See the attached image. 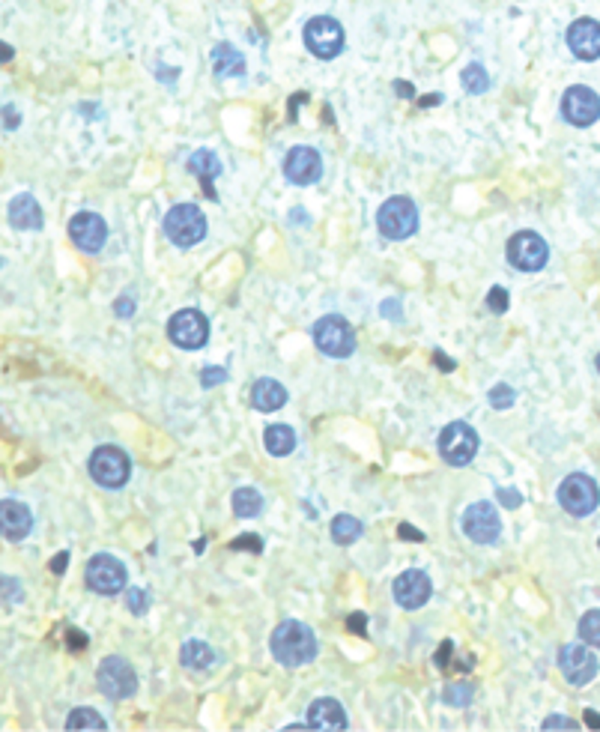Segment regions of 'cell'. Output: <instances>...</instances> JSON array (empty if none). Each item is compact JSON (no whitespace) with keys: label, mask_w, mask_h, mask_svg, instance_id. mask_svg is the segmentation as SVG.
I'll return each instance as SVG.
<instances>
[{"label":"cell","mask_w":600,"mask_h":732,"mask_svg":"<svg viewBox=\"0 0 600 732\" xmlns=\"http://www.w3.org/2000/svg\"><path fill=\"white\" fill-rule=\"evenodd\" d=\"M347 625H350V631H355V634H359V637L368 634V628H364V613H353V616L347 619Z\"/></svg>","instance_id":"obj_43"},{"label":"cell","mask_w":600,"mask_h":732,"mask_svg":"<svg viewBox=\"0 0 600 732\" xmlns=\"http://www.w3.org/2000/svg\"><path fill=\"white\" fill-rule=\"evenodd\" d=\"M188 171H192L200 183H204V192L209 197H216V188H213V180L221 174V162L213 150H197L192 159H188Z\"/></svg>","instance_id":"obj_24"},{"label":"cell","mask_w":600,"mask_h":732,"mask_svg":"<svg viewBox=\"0 0 600 732\" xmlns=\"http://www.w3.org/2000/svg\"><path fill=\"white\" fill-rule=\"evenodd\" d=\"M87 586L99 595H114L126 586V568L123 562L108 557V553H99L90 562H87Z\"/></svg>","instance_id":"obj_14"},{"label":"cell","mask_w":600,"mask_h":732,"mask_svg":"<svg viewBox=\"0 0 600 732\" xmlns=\"http://www.w3.org/2000/svg\"><path fill=\"white\" fill-rule=\"evenodd\" d=\"M514 401H517V392L511 389V386L499 383V386H493V389H490V404H493L496 409H508Z\"/></svg>","instance_id":"obj_34"},{"label":"cell","mask_w":600,"mask_h":732,"mask_svg":"<svg viewBox=\"0 0 600 732\" xmlns=\"http://www.w3.org/2000/svg\"><path fill=\"white\" fill-rule=\"evenodd\" d=\"M251 404L260 409V413H272V409L287 404V389L272 377H263V380L254 383L251 389Z\"/></svg>","instance_id":"obj_23"},{"label":"cell","mask_w":600,"mask_h":732,"mask_svg":"<svg viewBox=\"0 0 600 732\" xmlns=\"http://www.w3.org/2000/svg\"><path fill=\"white\" fill-rule=\"evenodd\" d=\"M496 499L502 503L505 508H517L520 503H523V493L514 491V487H502V491H496Z\"/></svg>","instance_id":"obj_37"},{"label":"cell","mask_w":600,"mask_h":732,"mask_svg":"<svg viewBox=\"0 0 600 732\" xmlns=\"http://www.w3.org/2000/svg\"><path fill=\"white\" fill-rule=\"evenodd\" d=\"M96 682H99V691H102L108 700H129V696L138 691V673L126 658H120V654L99 663Z\"/></svg>","instance_id":"obj_4"},{"label":"cell","mask_w":600,"mask_h":732,"mask_svg":"<svg viewBox=\"0 0 600 732\" xmlns=\"http://www.w3.org/2000/svg\"><path fill=\"white\" fill-rule=\"evenodd\" d=\"M164 237H168L174 246H180V249L197 246V242L206 237V216H204V209L195 207V204L174 207L171 213L164 216Z\"/></svg>","instance_id":"obj_2"},{"label":"cell","mask_w":600,"mask_h":732,"mask_svg":"<svg viewBox=\"0 0 600 732\" xmlns=\"http://www.w3.org/2000/svg\"><path fill=\"white\" fill-rule=\"evenodd\" d=\"M263 508V496L260 491H254V487H239L237 493H233V515L237 517H254L260 515Z\"/></svg>","instance_id":"obj_29"},{"label":"cell","mask_w":600,"mask_h":732,"mask_svg":"<svg viewBox=\"0 0 600 732\" xmlns=\"http://www.w3.org/2000/svg\"><path fill=\"white\" fill-rule=\"evenodd\" d=\"M437 362H439V368H448V371L454 368V362H451V359H446V356H439V353H437Z\"/></svg>","instance_id":"obj_51"},{"label":"cell","mask_w":600,"mask_h":732,"mask_svg":"<svg viewBox=\"0 0 600 732\" xmlns=\"http://www.w3.org/2000/svg\"><path fill=\"white\" fill-rule=\"evenodd\" d=\"M383 314L388 320H397L400 317V302H397V299H385V302H383Z\"/></svg>","instance_id":"obj_45"},{"label":"cell","mask_w":600,"mask_h":732,"mask_svg":"<svg viewBox=\"0 0 600 732\" xmlns=\"http://www.w3.org/2000/svg\"><path fill=\"white\" fill-rule=\"evenodd\" d=\"M225 377H227V371H225V368H204V380H200V383H204L206 389H209V386L225 383Z\"/></svg>","instance_id":"obj_39"},{"label":"cell","mask_w":600,"mask_h":732,"mask_svg":"<svg viewBox=\"0 0 600 732\" xmlns=\"http://www.w3.org/2000/svg\"><path fill=\"white\" fill-rule=\"evenodd\" d=\"M430 595H433V583H430V577L425 571H404L395 580V601L400 607H406V610H418V607H425L430 601Z\"/></svg>","instance_id":"obj_18"},{"label":"cell","mask_w":600,"mask_h":732,"mask_svg":"<svg viewBox=\"0 0 600 732\" xmlns=\"http://www.w3.org/2000/svg\"><path fill=\"white\" fill-rule=\"evenodd\" d=\"M332 538H335V545H353V541L362 538V520H355L353 515H338L332 520Z\"/></svg>","instance_id":"obj_28"},{"label":"cell","mask_w":600,"mask_h":732,"mask_svg":"<svg viewBox=\"0 0 600 732\" xmlns=\"http://www.w3.org/2000/svg\"><path fill=\"white\" fill-rule=\"evenodd\" d=\"M305 48L320 60L338 58L341 48H343V27L329 16L311 18L305 25Z\"/></svg>","instance_id":"obj_7"},{"label":"cell","mask_w":600,"mask_h":732,"mask_svg":"<svg viewBox=\"0 0 600 732\" xmlns=\"http://www.w3.org/2000/svg\"><path fill=\"white\" fill-rule=\"evenodd\" d=\"M559 503L568 515L574 517H585L592 515L595 508L600 505V487L588 479L583 472H574L568 475L562 484H559Z\"/></svg>","instance_id":"obj_6"},{"label":"cell","mask_w":600,"mask_h":732,"mask_svg":"<svg viewBox=\"0 0 600 732\" xmlns=\"http://www.w3.org/2000/svg\"><path fill=\"white\" fill-rule=\"evenodd\" d=\"M42 207L37 204L33 195H18L9 204V225L16 230H39L42 228Z\"/></svg>","instance_id":"obj_22"},{"label":"cell","mask_w":600,"mask_h":732,"mask_svg":"<svg viewBox=\"0 0 600 732\" xmlns=\"http://www.w3.org/2000/svg\"><path fill=\"white\" fill-rule=\"evenodd\" d=\"M580 637L588 642V646L600 649V610H588V613L580 619Z\"/></svg>","instance_id":"obj_32"},{"label":"cell","mask_w":600,"mask_h":732,"mask_svg":"<svg viewBox=\"0 0 600 732\" xmlns=\"http://www.w3.org/2000/svg\"><path fill=\"white\" fill-rule=\"evenodd\" d=\"M114 312H117L120 317H132V312H135V302H132L129 296H120L117 302H114Z\"/></svg>","instance_id":"obj_42"},{"label":"cell","mask_w":600,"mask_h":732,"mask_svg":"<svg viewBox=\"0 0 600 732\" xmlns=\"http://www.w3.org/2000/svg\"><path fill=\"white\" fill-rule=\"evenodd\" d=\"M376 228L385 239H409L418 230V209L409 197H388L376 213Z\"/></svg>","instance_id":"obj_3"},{"label":"cell","mask_w":600,"mask_h":732,"mask_svg":"<svg viewBox=\"0 0 600 732\" xmlns=\"http://www.w3.org/2000/svg\"><path fill=\"white\" fill-rule=\"evenodd\" d=\"M168 335L176 347L183 350H200L209 341V320L197 308H183L168 324Z\"/></svg>","instance_id":"obj_11"},{"label":"cell","mask_w":600,"mask_h":732,"mask_svg":"<svg viewBox=\"0 0 600 732\" xmlns=\"http://www.w3.org/2000/svg\"><path fill=\"white\" fill-rule=\"evenodd\" d=\"M9 58H13V51H9V46L0 42V60H9Z\"/></svg>","instance_id":"obj_52"},{"label":"cell","mask_w":600,"mask_h":732,"mask_svg":"<svg viewBox=\"0 0 600 732\" xmlns=\"http://www.w3.org/2000/svg\"><path fill=\"white\" fill-rule=\"evenodd\" d=\"M263 446L269 449V454L275 458H284V454H290L296 449V434L290 425H269L263 434Z\"/></svg>","instance_id":"obj_26"},{"label":"cell","mask_w":600,"mask_h":732,"mask_svg":"<svg viewBox=\"0 0 600 732\" xmlns=\"http://www.w3.org/2000/svg\"><path fill=\"white\" fill-rule=\"evenodd\" d=\"M585 724H588V727H595V729H600V715L585 712Z\"/></svg>","instance_id":"obj_49"},{"label":"cell","mask_w":600,"mask_h":732,"mask_svg":"<svg viewBox=\"0 0 600 732\" xmlns=\"http://www.w3.org/2000/svg\"><path fill=\"white\" fill-rule=\"evenodd\" d=\"M314 344L320 353H326L332 359H347L355 350V335L353 326L338 314H329L323 320H317L314 326Z\"/></svg>","instance_id":"obj_5"},{"label":"cell","mask_w":600,"mask_h":732,"mask_svg":"<svg viewBox=\"0 0 600 732\" xmlns=\"http://www.w3.org/2000/svg\"><path fill=\"white\" fill-rule=\"evenodd\" d=\"M230 547L233 550H251V553H260L263 550V541L258 536H239V538H233L230 541Z\"/></svg>","instance_id":"obj_36"},{"label":"cell","mask_w":600,"mask_h":732,"mask_svg":"<svg viewBox=\"0 0 600 732\" xmlns=\"http://www.w3.org/2000/svg\"><path fill=\"white\" fill-rule=\"evenodd\" d=\"M308 727L311 729H320V732H343L350 727L347 720V712H343V705L338 700H332V696H323V700H314L308 708Z\"/></svg>","instance_id":"obj_20"},{"label":"cell","mask_w":600,"mask_h":732,"mask_svg":"<svg viewBox=\"0 0 600 732\" xmlns=\"http://www.w3.org/2000/svg\"><path fill=\"white\" fill-rule=\"evenodd\" d=\"M543 729H576L571 717H547L543 720Z\"/></svg>","instance_id":"obj_41"},{"label":"cell","mask_w":600,"mask_h":732,"mask_svg":"<svg viewBox=\"0 0 600 732\" xmlns=\"http://www.w3.org/2000/svg\"><path fill=\"white\" fill-rule=\"evenodd\" d=\"M72 649H84V634H78V631H72Z\"/></svg>","instance_id":"obj_50"},{"label":"cell","mask_w":600,"mask_h":732,"mask_svg":"<svg viewBox=\"0 0 600 732\" xmlns=\"http://www.w3.org/2000/svg\"><path fill=\"white\" fill-rule=\"evenodd\" d=\"M481 440H478L475 428H469L466 421H451V425L439 434V451L451 467H466L475 454Z\"/></svg>","instance_id":"obj_9"},{"label":"cell","mask_w":600,"mask_h":732,"mask_svg":"<svg viewBox=\"0 0 600 732\" xmlns=\"http://www.w3.org/2000/svg\"><path fill=\"white\" fill-rule=\"evenodd\" d=\"M272 654L284 667H305L317 658V637L305 622L296 619H284L281 625L272 631Z\"/></svg>","instance_id":"obj_1"},{"label":"cell","mask_w":600,"mask_h":732,"mask_svg":"<svg viewBox=\"0 0 600 732\" xmlns=\"http://www.w3.org/2000/svg\"><path fill=\"white\" fill-rule=\"evenodd\" d=\"M395 90H397L400 96H404V99H413V93H416V90H413V84H409V81H395Z\"/></svg>","instance_id":"obj_47"},{"label":"cell","mask_w":600,"mask_h":732,"mask_svg":"<svg viewBox=\"0 0 600 732\" xmlns=\"http://www.w3.org/2000/svg\"><path fill=\"white\" fill-rule=\"evenodd\" d=\"M30 526L33 517L25 503H18V499H4L0 503V536L6 541H21L30 532Z\"/></svg>","instance_id":"obj_21"},{"label":"cell","mask_w":600,"mask_h":732,"mask_svg":"<svg viewBox=\"0 0 600 732\" xmlns=\"http://www.w3.org/2000/svg\"><path fill=\"white\" fill-rule=\"evenodd\" d=\"M213 69L218 79H227V75H242L246 72V58L237 51V48H230L227 42H221V46L213 48Z\"/></svg>","instance_id":"obj_25"},{"label":"cell","mask_w":600,"mask_h":732,"mask_svg":"<svg viewBox=\"0 0 600 732\" xmlns=\"http://www.w3.org/2000/svg\"><path fill=\"white\" fill-rule=\"evenodd\" d=\"M487 308H490L493 314H505L508 312V291H505V287H493V291L487 293Z\"/></svg>","instance_id":"obj_35"},{"label":"cell","mask_w":600,"mask_h":732,"mask_svg":"<svg viewBox=\"0 0 600 732\" xmlns=\"http://www.w3.org/2000/svg\"><path fill=\"white\" fill-rule=\"evenodd\" d=\"M562 114L568 123L574 126H592L600 120V96L592 90V87H583V84H574L568 87V93L562 99Z\"/></svg>","instance_id":"obj_12"},{"label":"cell","mask_w":600,"mask_h":732,"mask_svg":"<svg viewBox=\"0 0 600 732\" xmlns=\"http://www.w3.org/2000/svg\"><path fill=\"white\" fill-rule=\"evenodd\" d=\"M66 729H108V724L99 717L93 708H75V712L66 717Z\"/></svg>","instance_id":"obj_31"},{"label":"cell","mask_w":600,"mask_h":732,"mask_svg":"<svg viewBox=\"0 0 600 732\" xmlns=\"http://www.w3.org/2000/svg\"><path fill=\"white\" fill-rule=\"evenodd\" d=\"M284 176L293 186H314L323 176V159L314 147H293L284 159Z\"/></svg>","instance_id":"obj_16"},{"label":"cell","mask_w":600,"mask_h":732,"mask_svg":"<svg viewBox=\"0 0 600 732\" xmlns=\"http://www.w3.org/2000/svg\"><path fill=\"white\" fill-rule=\"evenodd\" d=\"M397 536L400 538H409V541H425V532H418V529H413L409 524H400V529H397Z\"/></svg>","instance_id":"obj_44"},{"label":"cell","mask_w":600,"mask_h":732,"mask_svg":"<svg viewBox=\"0 0 600 732\" xmlns=\"http://www.w3.org/2000/svg\"><path fill=\"white\" fill-rule=\"evenodd\" d=\"M559 667L564 673V679L580 687V684H588L595 679L600 663H597L592 649L580 646V642H568V646L559 649Z\"/></svg>","instance_id":"obj_15"},{"label":"cell","mask_w":600,"mask_h":732,"mask_svg":"<svg viewBox=\"0 0 600 732\" xmlns=\"http://www.w3.org/2000/svg\"><path fill=\"white\" fill-rule=\"evenodd\" d=\"M132 463L123 449L117 446H99L90 454V475L96 484L102 487H123L129 482Z\"/></svg>","instance_id":"obj_8"},{"label":"cell","mask_w":600,"mask_h":732,"mask_svg":"<svg viewBox=\"0 0 600 732\" xmlns=\"http://www.w3.org/2000/svg\"><path fill=\"white\" fill-rule=\"evenodd\" d=\"M129 610H132V613H138V616L147 613V592H143V589H129Z\"/></svg>","instance_id":"obj_38"},{"label":"cell","mask_w":600,"mask_h":732,"mask_svg":"<svg viewBox=\"0 0 600 732\" xmlns=\"http://www.w3.org/2000/svg\"><path fill=\"white\" fill-rule=\"evenodd\" d=\"M421 105H439V96H427V99H421Z\"/></svg>","instance_id":"obj_53"},{"label":"cell","mask_w":600,"mask_h":732,"mask_svg":"<svg viewBox=\"0 0 600 732\" xmlns=\"http://www.w3.org/2000/svg\"><path fill=\"white\" fill-rule=\"evenodd\" d=\"M597 371H600V353H597Z\"/></svg>","instance_id":"obj_54"},{"label":"cell","mask_w":600,"mask_h":732,"mask_svg":"<svg viewBox=\"0 0 600 732\" xmlns=\"http://www.w3.org/2000/svg\"><path fill=\"white\" fill-rule=\"evenodd\" d=\"M69 237L81 251L96 254V251H102L108 239V225H105V218L96 213H78L69 221Z\"/></svg>","instance_id":"obj_17"},{"label":"cell","mask_w":600,"mask_h":732,"mask_svg":"<svg viewBox=\"0 0 600 732\" xmlns=\"http://www.w3.org/2000/svg\"><path fill=\"white\" fill-rule=\"evenodd\" d=\"M463 532L466 538H472L475 545H493L502 536V520L496 515L493 503H475L466 508L463 515Z\"/></svg>","instance_id":"obj_13"},{"label":"cell","mask_w":600,"mask_h":732,"mask_svg":"<svg viewBox=\"0 0 600 732\" xmlns=\"http://www.w3.org/2000/svg\"><path fill=\"white\" fill-rule=\"evenodd\" d=\"M460 84H463V90L466 93H487L490 90V75L484 72V66L481 63H469L463 69V75H460Z\"/></svg>","instance_id":"obj_30"},{"label":"cell","mask_w":600,"mask_h":732,"mask_svg":"<svg viewBox=\"0 0 600 732\" xmlns=\"http://www.w3.org/2000/svg\"><path fill=\"white\" fill-rule=\"evenodd\" d=\"M442 700H446L448 705H458V708H463V705H469L472 703V684H451L446 694H442Z\"/></svg>","instance_id":"obj_33"},{"label":"cell","mask_w":600,"mask_h":732,"mask_svg":"<svg viewBox=\"0 0 600 732\" xmlns=\"http://www.w3.org/2000/svg\"><path fill=\"white\" fill-rule=\"evenodd\" d=\"M4 120H6V126H9V129L21 123V117H16V108H4Z\"/></svg>","instance_id":"obj_48"},{"label":"cell","mask_w":600,"mask_h":732,"mask_svg":"<svg viewBox=\"0 0 600 732\" xmlns=\"http://www.w3.org/2000/svg\"><path fill=\"white\" fill-rule=\"evenodd\" d=\"M508 260L523 272H538L550 260V246L535 230H520V234L508 239Z\"/></svg>","instance_id":"obj_10"},{"label":"cell","mask_w":600,"mask_h":732,"mask_svg":"<svg viewBox=\"0 0 600 732\" xmlns=\"http://www.w3.org/2000/svg\"><path fill=\"white\" fill-rule=\"evenodd\" d=\"M180 661H183V667L188 670H209L216 663V652L206 646V642H200V640H188L183 652H180Z\"/></svg>","instance_id":"obj_27"},{"label":"cell","mask_w":600,"mask_h":732,"mask_svg":"<svg viewBox=\"0 0 600 732\" xmlns=\"http://www.w3.org/2000/svg\"><path fill=\"white\" fill-rule=\"evenodd\" d=\"M568 48L580 60L600 58V25L595 18H576L568 27Z\"/></svg>","instance_id":"obj_19"},{"label":"cell","mask_w":600,"mask_h":732,"mask_svg":"<svg viewBox=\"0 0 600 732\" xmlns=\"http://www.w3.org/2000/svg\"><path fill=\"white\" fill-rule=\"evenodd\" d=\"M451 652H454V642H451V640H446V642H442V646H439V652H437V658H433V661H437V667H448V661H451Z\"/></svg>","instance_id":"obj_40"},{"label":"cell","mask_w":600,"mask_h":732,"mask_svg":"<svg viewBox=\"0 0 600 732\" xmlns=\"http://www.w3.org/2000/svg\"><path fill=\"white\" fill-rule=\"evenodd\" d=\"M66 565H69V553H58V557L51 559V571H54V574H63V571H66Z\"/></svg>","instance_id":"obj_46"}]
</instances>
